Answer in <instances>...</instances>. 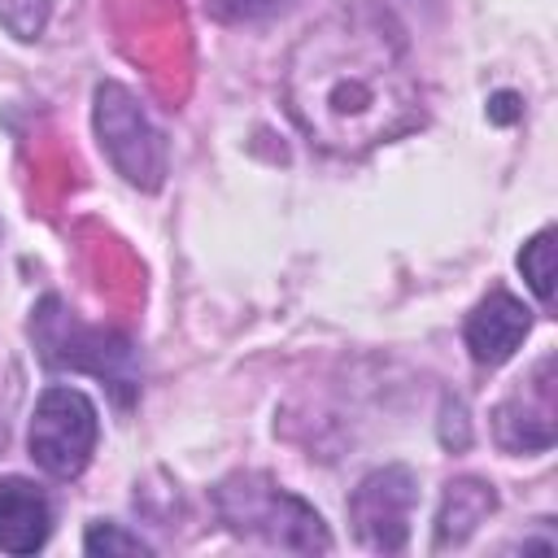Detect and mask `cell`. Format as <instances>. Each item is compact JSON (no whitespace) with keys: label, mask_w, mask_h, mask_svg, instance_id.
Here are the masks:
<instances>
[{"label":"cell","mask_w":558,"mask_h":558,"mask_svg":"<svg viewBox=\"0 0 558 558\" xmlns=\"http://www.w3.org/2000/svg\"><path fill=\"white\" fill-rule=\"evenodd\" d=\"M96 432H100V423H96V405L87 401V392L52 384L35 401L26 449H31L35 466L48 471L52 480H74L92 462Z\"/></svg>","instance_id":"obj_4"},{"label":"cell","mask_w":558,"mask_h":558,"mask_svg":"<svg viewBox=\"0 0 558 558\" xmlns=\"http://www.w3.org/2000/svg\"><path fill=\"white\" fill-rule=\"evenodd\" d=\"M96 135L109 161L140 187H157L166 174V144L135 105V96L118 83L96 87Z\"/></svg>","instance_id":"obj_5"},{"label":"cell","mask_w":558,"mask_h":558,"mask_svg":"<svg viewBox=\"0 0 558 558\" xmlns=\"http://www.w3.org/2000/svg\"><path fill=\"white\" fill-rule=\"evenodd\" d=\"M283 92L296 126L331 153H366L423 118L401 44L362 13L310 26L288 57Z\"/></svg>","instance_id":"obj_1"},{"label":"cell","mask_w":558,"mask_h":558,"mask_svg":"<svg viewBox=\"0 0 558 558\" xmlns=\"http://www.w3.org/2000/svg\"><path fill=\"white\" fill-rule=\"evenodd\" d=\"M493 432L510 453H541L554 445V357L549 353L493 410Z\"/></svg>","instance_id":"obj_7"},{"label":"cell","mask_w":558,"mask_h":558,"mask_svg":"<svg viewBox=\"0 0 558 558\" xmlns=\"http://www.w3.org/2000/svg\"><path fill=\"white\" fill-rule=\"evenodd\" d=\"M519 270H523V279H527V288L536 292V301L549 305V301H554V231H549V227L536 231V235L523 244Z\"/></svg>","instance_id":"obj_11"},{"label":"cell","mask_w":558,"mask_h":558,"mask_svg":"<svg viewBox=\"0 0 558 558\" xmlns=\"http://www.w3.org/2000/svg\"><path fill=\"white\" fill-rule=\"evenodd\" d=\"M532 331V310L510 296V292H488L471 314H466V349L480 366H501L519 344L523 336Z\"/></svg>","instance_id":"obj_8"},{"label":"cell","mask_w":558,"mask_h":558,"mask_svg":"<svg viewBox=\"0 0 558 558\" xmlns=\"http://www.w3.org/2000/svg\"><path fill=\"white\" fill-rule=\"evenodd\" d=\"M52 532V501L22 475L0 480V549L4 554H35Z\"/></svg>","instance_id":"obj_9"},{"label":"cell","mask_w":558,"mask_h":558,"mask_svg":"<svg viewBox=\"0 0 558 558\" xmlns=\"http://www.w3.org/2000/svg\"><path fill=\"white\" fill-rule=\"evenodd\" d=\"M44 17H48V0H0V22L17 39H35Z\"/></svg>","instance_id":"obj_13"},{"label":"cell","mask_w":558,"mask_h":558,"mask_svg":"<svg viewBox=\"0 0 558 558\" xmlns=\"http://www.w3.org/2000/svg\"><path fill=\"white\" fill-rule=\"evenodd\" d=\"M31 340L39 349V357L48 366H70V371H92L100 375L118 401H131L140 388V371H135V344L126 336L100 331V327H83L57 296H44L35 318H31Z\"/></svg>","instance_id":"obj_3"},{"label":"cell","mask_w":558,"mask_h":558,"mask_svg":"<svg viewBox=\"0 0 558 558\" xmlns=\"http://www.w3.org/2000/svg\"><path fill=\"white\" fill-rule=\"evenodd\" d=\"M493 510H497V493L484 480H453L445 488V501L436 514V549L462 545Z\"/></svg>","instance_id":"obj_10"},{"label":"cell","mask_w":558,"mask_h":558,"mask_svg":"<svg viewBox=\"0 0 558 558\" xmlns=\"http://www.w3.org/2000/svg\"><path fill=\"white\" fill-rule=\"evenodd\" d=\"M214 506H218V519L235 536H253V541H266L275 549H292V554L331 549V536H327L318 510L305 506L301 497H292L288 488H279L266 475L222 480L214 488Z\"/></svg>","instance_id":"obj_2"},{"label":"cell","mask_w":558,"mask_h":558,"mask_svg":"<svg viewBox=\"0 0 558 558\" xmlns=\"http://www.w3.org/2000/svg\"><path fill=\"white\" fill-rule=\"evenodd\" d=\"M83 549L87 554H148L153 545L131 536V532H122L118 523H92L87 536H83Z\"/></svg>","instance_id":"obj_12"},{"label":"cell","mask_w":558,"mask_h":558,"mask_svg":"<svg viewBox=\"0 0 558 558\" xmlns=\"http://www.w3.org/2000/svg\"><path fill=\"white\" fill-rule=\"evenodd\" d=\"M414 501H418V484H414L410 466L371 471V475L353 488V497H349V519H353L357 541H362L366 549H379V554L405 549Z\"/></svg>","instance_id":"obj_6"}]
</instances>
